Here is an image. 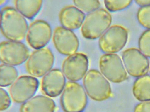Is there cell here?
<instances>
[{
    "instance_id": "cell-1",
    "label": "cell",
    "mask_w": 150,
    "mask_h": 112,
    "mask_svg": "<svg viewBox=\"0 0 150 112\" xmlns=\"http://www.w3.org/2000/svg\"><path fill=\"white\" fill-rule=\"evenodd\" d=\"M28 24L25 17L16 8H3L0 12V29L3 35L11 41H20L26 36Z\"/></svg>"
},
{
    "instance_id": "cell-2",
    "label": "cell",
    "mask_w": 150,
    "mask_h": 112,
    "mask_svg": "<svg viewBox=\"0 0 150 112\" xmlns=\"http://www.w3.org/2000/svg\"><path fill=\"white\" fill-rule=\"evenodd\" d=\"M112 19L110 14L104 9H98L89 13L82 25V35L88 39L98 38L110 27Z\"/></svg>"
},
{
    "instance_id": "cell-3",
    "label": "cell",
    "mask_w": 150,
    "mask_h": 112,
    "mask_svg": "<svg viewBox=\"0 0 150 112\" xmlns=\"http://www.w3.org/2000/svg\"><path fill=\"white\" fill-rule=\"evenodd\" d=\"M87 102V95L83 87L75 82H68L60 98L61 105L64 112H81Z\"/></svg>"
},
{
    "instance_id": "cell-4",
    "label": "cell",
    "mask_w": 150,
    "mask_h": 112,
    "mask_svg": "<svg viewBox=\"0 0 150 112\" xmlns=\"http://www.w3.org/2000/svg\"><path fill=\"white\" fill-rule=\"evenodd\" d=\"M83 83L87 94L95 101H104L111 96V89L108 81L98 70L88 71L84 77Z\"/></svg>"
},
{
    "instance_id": "cell-5",
    "label": "cell",
    "mask_w": 150,
    "mask_h": 112,
    "mask_svg": "<svg viewBox=\"0 0 150 112\" xmlns=\"http://www.w3.org/2000/svg\"><path fill=\"white\" fill-rule=\"evenodd\" d=\"M128 38V32L125 28L120 25H113L109 27L100 36L99 40V46L105 52H117L125 47Z\"/></svg>"
},
{
    "instance_id": "cell-6",
    "label": "cell",
    "mask_w": 150,
    "mask_h": 112,
    "mask_svg": "<svg viewBox=\"0 0 150 112\" xmlns=\"http://www.w3.org/2000/svg\"><path fill=\"white\" fill-rule=\"evenodd\" d=\"M54 61L53 54L47 48L37 49L31 53L27 60L26 69L32 76L40 77L51 70Z\"/></svg>"
},
{
    "instance_id": "cell-7",
    "label": "cell",
    "mask_w": 150,
    "mask_h": 112,
    "mask_svg": "<svg viewBox=\"0 0 150 112\" xmlns=\"http://www.w3.org/2000/svg\"><path fill=\"white\" fill-rule=\"evenodd\" d=\"M99 67L102 74L112 82H122L127 78L122 60L117 54L107 53L103 55L100 60Z\"/></svg>"
},
{
    "instance_id": "cell-8",
    "label": "cell",
    "mask_w": 150,
    "mask_h": 112,
    "mask_svg": "<svg viewBox=\"0 0 150 112\" xmlns=\"http://www.w3.org/2000/svg\"><path fill=\"white\" fill-rule=\"evenodd\" d=\"M122 60L127 72L132 77L138 78L145 75L149 70L147 57L137 48H130L124 50Z\"/></svg>"
},
{
    "instance_id": "cell-9",
    "label": "cell",
    "mask_w": 150,
    "mask_h": 112,
    "mask_svg": "<svg viewBox=\"0 0 150 112\" xmlns=\"http://www.w3.org/2000/svg\"><path fill=\"white\" fill-rule=\"evenodd\" d=\"M30 52L28 48L19 41H7L0 44V60L4 64L19 65L27 60Z\"/></svg>"
},
{
    "instance_id": "cell-10",
    "label": "cell",
    "mask_w": 150,
    "mask_h": 112,
    "mask_svg": "<svg viewBox=\"0 0 150 112\" xmlns=\"http://www.w3.org/2000/svg\"><path fill=\"white\" fill-rule=\"evenodd\" d=\"M39 85L38 80L34 76H22L11 85L9 89L10 94L15 102L23 103L33 97Z\"/></svg>"
},
{
    "instance_id": "cell-11",
    "label": "cell",
    "mask_w": 150,
    "mask_h": 112,
    "mask_svg": "<svg viewBox=\"0 0 150 112\" xmlns=\"http://www.w3.org/2000/svg\"><path fill=\"white\" fill-rule=\"evenodd\" d=\"M87 56L81 52L74 53L64 61L62 66V72L71 81L81 79L85 76L88 66Z\"/></svg>"
},
{
    "instance_id": "cell-12",
    "label": "cell",
    "mask_w": 150,
    "mask_h": 112,
    "mask_svg": "<svg viewBox=\"0 0 150 112\" xmlns=\"http://www.w3.org/2000/svg\"><path fill=\"white\" fill-rule=\"evenodd\" d=\"M52 35L51 27L46 22L37 20L28 27L26 39L29 45L36 50L44 47L50 41Z\"/></svg>"
},
{
    "instance_id": "cell-13",
    "label": "cell",
    "mask_w": 150,
    "mask_h": 112,
    "mask_svg": "<svg viewBox=\"0 0 150 112\" xmlns=\"http://www.w3.org/2000/svg\"><path fill=\"white\" fill-rule=\"evenodd\" d=\"M53 41L57 51L65 55L75 53L79 48V41L75 34L71 30L63 27H58L55 29Z\"/></svg>"
},
{
    "instance_id": "cell-14",
    "label": "cell",
    "mask_w": 150,
    "mask_h": 112,
    "mask_svg": "<svg viewBox=\"0 0 150 112\" xmlns=\"http://www.w3.org/2000/svg\"><path fill=\"white\" fill-rule=\"evenodd\" d=\"M65 85V78L62 72L58 69L50 70L44 76L41 81L42 92L51 97L59 96Z\"/></svg>"
},
{
    "instance_id": "cell-15",
    "label": "cell",
    "mask_w": 150,
    "mask_h": 112,
    "mask_svg": "<svg viewBox=\"0 0 150 112\" xmlns=\"http://www.w3.org/2000/svg\"><path fill=\"white\" fill-rule=\"evenodd\" d=\"M59 17L63 27L70 30L77 29L82 26L85 15L76 7L71 5L63 8L60 12Z\"/></svg>"
},
{
    "instance_id": "cell-16",
    "label": "cell",
    "mask_w": 150,
    "mask_h": 112,
    "mask_svg": "<svg viewBox=\"0 0 150 112\" xmlns=\"http://www.w3.org/2000/svg\"><path fill=\"white\" fill-rule=\"evenodd\" d=\"M56 105L51 98L45 96L37 95L23 103L20 112H54Z\"/></svg>"
},
{
    "instance_id": "cell-17",
    "label": "cell",
    "mask_w": 150,
    "mask_h": 112,
    "mask_svg": "<svg viewBox=\"0 0 150 112\" xmlns=\"http://www.w3.org/2000/svg\"><path fill=\"white\" fill-rule=\"evenodd\" d=\"M132 92L138 101H150V76L146 74L138 77L134 82Z\"/></svg>"
},
{
    "instance_id": "cell-18",
    "label": "cell",
    "mask_w": 150,
    "mask_h": 112,
    "mask_svg": "<svg viewBox=\"0 0 150 112\" xmlns=\"http://www.w3.org/2000/svg\"><path fill=\"white\" fill-rule=\"evenodd\" d=\"M42 4L41 0H18L14 1L16 10L24 17L30 19L38 14Z\"/></svg>"
},
{
    "instance_id": "cell-19",
    "label": "cell",
    "mask_w": 150,
    "mask_h": 112,
    "mask_svg": "<svg viewBox=\"0 0 150 112\" xmlns=\"http://www.w3.org/2000/svg\"><path fill=\"white\" fill-rule=\"evenodd\" d=\"M18 72L13 66L2 64L0 66V86L4 87L11 85L17 78Z\"/></svg>"
},
{
    "instance_id": "cell-20",
    "label": "cell",
    "mask_w": 150,
    "mask_h": 112,
    "mask_svg": "<svg viewBox=\"0 0 150 112\" xmlns=\"http://www.w3.org/2000/svg\"><path fill=\"white\" fill-rule=\"evenodd\" d=\"M73 2L81 11L89 13L99 9L101 5L99 1L96 0H74Z\"/></svg>"
},
{
    "instance_id": "cell-21",
    "label": "cell",
    "mask_w": 150,
    "mask_h": 112,
    "mask_svg": "<svg viewBox=\"0 0 150 112\" xmlns=\"http://www.w3.org/2000/svg\"><path fill=\"white\" fill-rule=\"evenodd\" d=\"M139 49L147 57H150V29L143 32L138 40Z\"/></svg>"
},
{
    "instance_id": "cell-22",
    "label": "cell",
    "mask_w": 150,
    "mask_h": 112,
    "mask_svg": "<svg viewBox=\"0 0 150 112\" xmlns=\"http://www.w3.org/2000/svg\"><path fill=\"white\" fill-rule=\"evenodd\" d=\"M137 18L142 26L150 29V5L141 7L137 12Z\"/></svg>"
},
{
    "instance_id": "cell-23",
    "label": "cell",
    "mask_w": 150,
    "mask_h": 112,
    "mask_svg": "<svg viewBox=\"0 0 150 112\" xmlns=\"http://www.w3.org/2000/svg\"><path fill=\"white\" fill-rule=\"evenodd\" d=\"M132 2L130 0H107L104 1V3L108 10L115 12L126 8L130 5Z\"/></svg>"
},
{
    "instance_id": "cell-24",
    "label": "cell",
    "mask_w": 150,
    "mask_h": 112,
    "mask_svg": "<svg viewBox=\"0 0 150 112\" xmlns=\"http://www.w3.org/2000/svg\"><path fill=\"white\" fill-rule=\"evenodd\" d=\"M11 104V100L6 91L3 88H0V110L7 109Z\"/></svg>"
},
{
    "instance_id": "cell-25",
    "label": "cell",
    "mask_w": 150,
    "mask_h": 112,
    "mask_svg": "<svg viewBox=\"0 0 150 112\" xmlns=\"http://www.w3.org/2000/svg\"><path fill=\"white\" fill-rule=\"evenodd\" d=\"M134 112H150V101L143 102L137 104Z\"/></svg>"
},
{
    "instance_id": "cell-26",
    "label": "cell",
    "mask_w": 150,
    "mask_h": 112,
    "mask_svg": "<svg viewBox=\"0 0 150 112\" xmlns=\"http://www.w3.org/2000/svg\"><path fill=\"white\" fill-rule=\"evenodd\" d=\"M135 2L137 4L141 7L150 5V0H136Z\"/></svg>"
},
{
    "instance_id": "cell-27",
    "label": "cell",
    "mask_w": 150,
    "mask_h": 112,
    "mask_svg": "<svg viewBox=\"0 0 150 112\" xmlns=\"http://www.w3.org/2000/svg\"><path fill=\"white\" fill-rule=\"evenodd\" d=\"M6 2V1L4 0H0V4L1 5L3 4Z\"/></svg>"
},
{
    "instance_id": "cell-28",
    "label": "cell",
    "mask_w": 150,
    "mask_h": 112,
    "mask_svg": "<svg viewBox=\"0 0 150 112\" xmlns=\"http://www.w3.org/2000/svg\"><path fill=\"white\" fill-rule=\"evenodd\" d=\"M149 72H150V63L149 64Z\"/></svg>"
}]
</instances>
